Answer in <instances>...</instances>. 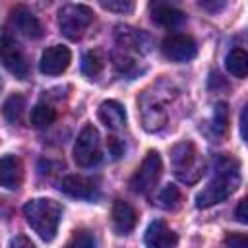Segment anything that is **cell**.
Returning <instances> with one entry per match:
<instances>
[{"label": "cell", "mask_w": 248, "mask_h": 248, "mask_svg": "<svg viewBox=\"0 0 248 248\" xmlns=\"http://www.w3.org/2000/svg\"><path fill=\"white\" fill-rule=\"evenodd\" d=\"M95 14L89 6L85 4H66L64 8H60L58 12V25L64 37H68L70 41H78L81 39V35L85 33V29L93 23Z\"/></svg>", "instance_id": "277c9868"}, {"label": "cell", "mask_w": 248, "mask_h": 248, "mask_svg": "<svg viewBox=\"0 0 248 248\" xmlns=\"http://www.w3.org/2000/svg\"><path fill=\"white\" fill-rule=\"evenodd\" d=\"M149 10H151V19L163 27H176L186 19L184 12H180L178 8L165 4V2H153L149 6Z\"/></svg>", "instance_id": "9a60e30c"}, {"label": "cell", "mask_w": 248, "mask_h": 248, "mask_svg": "<svg viewBox=\"0 0 248 248\" xmlns=\"http://www.w3.org/2000/svg\"><path fill=\"white\" fill-rule=\"evenodd\" d=\"M23 217L27 225L39 234V238H43L45 242H50L58 232L62 207L54 200L33 198L23 205Z\"/></svg>", "instance_id": "7a4b0ae2"}, {"label": "cell", "mask_w": 248, "mask_h": 248, "mask_svg": "<svg viewBox=\"0 0 248 248\" xmlns=\"http://www.w3.org/2000/svg\"><path fill=\"white\" fill-rule=\"evenodd\" d=\"M240 136H242V140L248 143V105L242 108V112H240Z\"/></svg>", "instance_id": "83f0119b"}, {"label": "cell", "mask_w": 248, "mask_h": 248, "mask_svg": "<svg viewBox=\"0 0 248 248\" xmlns=\"http://www.w3.org/2000/svg\"><path fill=\"white\" fill-rule=\"evenodd\" d=\"M225 66H227L229 74H232L234 78H246L248 76V52L242 48L229 50V54L225 58Z\"/></svg>", "instance_id": "e0dca14e"}, {"label": "cell", "mask_w": 248, "mask_h": 248, "mask_svg": "<svg viewBox=\"0 0 248 248\" xmlns=\"http://www.w3.org/2000/svg\"><path fill=\"white\" fill-rule=\"evenodd\" d=\"M72 62V52L64 45H52L43 50L41 60H39V70L46 76H58L66 72V68Z\"/></svg>", "instance_id": "ba28073f"}, {"label": "cell", "mask_w": 248, "mask_h": 248, "mask_svg": "<svg viewBox=\"0 0 248 248\" xmlns=\"http://www.w3.org/2000/svg\"><path fill=\"white\" fill-rule=\"evenodd\" d=\"M143 242L147 248H176L178 244V236L176 232L161 219H155L149 223Z\"/></svg>", "instance_id": "30bf717a"}, {"label": "cell", "mask_w": 248, "mask_h": 248, "mask_svg": "<svg viewBox=\"0 0 248 248\" xmlns=\"http://www.w3.org/2000/svg\"><path fill=\"white\" fill-rule=\"evenodd\" d=\"M56 120V110L45 103H39L31 110V124L35 128H46Z\"/></svg>", "instance_id": "d6986e66"}, {"label": "cell", "mask_w": 248, "mask_h": 248, "mask_svg": "<svg viewBox=\"0 0 248 248\" xmlns=\"http://www.w3.org/2000/svg\"><path fill=\"white\" fill-rule=\"evenodd\" d=\"M60 190L72 198H78V200H89L95 196V182L91 178H85V176H79V174H70L66 178H62L60 182Z\"/></svg>", "instance_id": "5bb4252c"}, {"label": "cell", "mask_w": 248, "mask_h": 248, "mask_svg": "<svg viewBox=\"0 0 248 248\" xmlns=\"http://www.w3.org/2000/svg\"><path fill=\"white\" fill-rule=\"evenodd\" d=\"M161 50L172 62H188L198 54V45L186 33H172L163 39Z\"/></svg>", "instance_id": "52a82bcc"}, {"label": "cell", "mask_w": 248, "mask_h": 248, "mask_svg": "<svg viewBox=\"0 0 248 248\" xmlns=\"http://www.w3.org/2000/svg\"><path fill=\"white\" fill-rule=\"evenodd\" d=\"M225 244L227 248H248V234H229Z\"/></svg>", "instance_id": "d4e9b609"}, {"label": "cell", "mask_w": 248, "mask_h": 248, "mask_svg": "<svg viewBox=\"0 0 248 248\" xmlns=\"http://www.w3.org/2000/svg\"><path fill=\"white\" fill-rule=\"evenodd\" d=\"M234 217H236V221L248 225V196L238 203V207H236V211H234Z\"/></svg>", "instance_id": "484cf974"}, {"label": "cell", "mask_w": 248, "mask_h": 248, "mask_svg": "<svg viewBox=\"0 0 248 248\" xmlns=\"http://www.w3.org/2000/svg\"><path fill=\"white\" fill-rule=\"evenodd\" d=\"M97 116L110 130H118L126 124V110L118 101H103L99 105Z\"/></svg>", "instance_id": "2e32d148"}, {"label": "cell", "mask_w": 248, "mask_h": 248, "mask_svg": "<svg viewBox=\"0 0 248 248\" xmlns=\"http://www.w3.org/2000/svg\"><path fill=\"white\" fill-rule=\"evenodd\" d=\"M10 23H12V27L17 31V33H21V35H25V37H29V39H39V37H43V25H41V21L35 17V14L31 12V10H27L25 6H16L14 10H12V14H10Z\"/></svg>", "instance_id": "8fae6325"}, {"label": "cell", "mask_w": 248, "mask_h": 248, "mask_svg": "<svg viewBox=\"0 0 248 248\" xmlns=\"http://www.w3.org/2000/svg\"><path fill=\"white\" fill-rule=\"evenodd\" d=\"M170 163L178 180L194 184L205 172V159L192 141H180L170 149Z\"/></svg>", "instance_id": "3957f363"}, {"label": "cell", "mask_w": 248, "mask_h": 248, "mask_svg": "<svg viewBox=\"0 0 248 248\" xmlns=\"http://www.w3.org/2000/svg\"><path fill=\"white\" fill-rule=\"evenodd\" d=\"M23 108H25V99L21 95L14 93L4 101V118L10 124H17L23 116Z\"/></svg>", "instance_id": "ac0fdd59"}, {"label": "cell", "mask_w": 248, "mask_h": 248, "mask_svg": "<svg viewBox=\"0 0 248 248\" xmlns=\"http://www.w3.org/2000/svg\"><path fill=\"white\" fill-rule=\"evenodd\" d=\"M8 248H35V244H33L27 236L17 234V236H14V238L10 240V246H8Z\"/></svg>", "instance_id": "4316f807"}, {"label": "cell", "mask_w": 248, "mask_h": 248, "mask_svg": "<svg viewBox=\"0 0 248 248\" xmlns=\"http://www.w3.org/2000/svg\"><path fill=\"white\" fill-rule=\"evenodd\" d=\"M23 182V167L16 155H4L0 161V184L6 190H17Z\"/></svg>", "instance_id": "4fadbf2b"}, {"label": "cell", "mask_w": 248, "mask_h": 248, "mask_svg": "<svg viewBox=\"0 0 248 248\" xmlns=\"http://www.w3.org/2000/svg\"><path fill=\"white\" fill-rule=\"evenodd\" d=\"M101 6L108 12H120V14H128L134 10V2H124V0H108V2H101Z\"/></svg>", "instance_id": "cb8c5ba5"}, {"label": "cell", "mask_w": 248, "mask_h": 248, "mask_svg": "<svg viewBox=\"0 0 248 248\" xmlns=\"http://www.w3.org/2000/svg\"><path fill=\"white\" fill-rule=\"evenodd\" d=\"M229 128V108L225 103H217L213 110V130L217 136H223Z\"/></svg>", "instance_id": "44dd1931"}, {"label": "cell", "mask_w": 248, "mask_h": 248, "mask_svg": "<svg viewBox=\"0 0 248 248\" xmlns=\"http://www.w3.org/2000/svg\"><path fill=\"white\" fill-rule=\"evenodd\" d=\"M110 219H112V229L116 234H130L138 223V211L128 202L116 200L112 205Z\"/></svg>", "instance_id": "7c38bea8"}, {"label": "cell", "mask_w": 248, "mask_h": 248, "mask_svg": "<svg viewBox=\"0 0 248 248\" xmlns=\"http://www.w3.org/2000/svg\"><path fill=\"white\" fill-rule=\"evenodd\" d=\"M180 200H182V196H180L178 186L167 184V186L159 192V196H157V205L163 207V209L172 211V209H176V207L180 205Z\"/></svg>", "instance_id": "ffe728a7"}, {"label": "cell", "mask_w": 248, "mask_h": 248, "mask_svg": "<svg viewBox=\"0 0 248 248\" xmlns=\"http://www.w3.org/2000/svg\"><path fill=\"white\" fill-rule=\"evenodd\" d=\"M101 159H103V151H101L99 132L93 124H87L78 134V140L74 143V161L78 163V167L89 169L95 167Z\"/></svg>", "instance_id": "5b68a950"}, {"label": "cell", "mask_w": 248, "mask_h": 248, "mask_svg": "<svg viewBox=\"0 0 248 248\" xmlns=\"http://www.w3.org/2000/svg\"><path fill=\"white\" fill-rule=\"evenodd\" d=\"M240 184V165L234 157L221 155L215 159V169L211 180L196 196V207L205 209L215 203L225 202Z\"/></svg>", "instance_id": "6da1fadb"}, {"label": "cell", "mask_w": 248, "mask_h": 248, "mask_svg": "<svg viewBox=\"0 0 248 248\" xmlns=\"http://www.w3.org/2000/svg\"><path fill=\"white\" fill-rule=\"evenodd\" d=\"M161 172H163V161H161V155L157 151H149L145 155V159L141 161L140 169L134 172L132 180H130V188L138 194H149L159 178H161Z\"/></svg>", "instance_id": "8992f818"}, {"label": "cell", "mask_w": 248, "mask_h": 248, "mask_svg": "<svg viewBox=\"0 0 248 248\" xmlns=\"http://www.w3.org/2000/svg\"><path fill=\"white\" fill-rule=\"evenodd\" d=\"M103 68V58L99 52L95 50H89L85 56H83V62H81V72L85 76H97Z\"/></svg>", "instance_id": "7402d4cb"}, {"label": "cell", "mask_w": 248, "mask_h": 248, "mask_svg": "<svg viewBox=\"0 0 248 248\" xmlns=\"http://www.w3.org/2000/svg\"><path fill=\"white\" fill-rule=\"evenodd\" d=\"M2 62L10 74H14L19 79H25L29 76V64L25 54L19 50L17 43L10 39L8 35L2 37Z\"/></svg>", "instance_id": "9c48e42d"}, {"label": "cell", "mask_w": 248, "mask_h": 248, "mask_svg": "<svg viewBox=\"0 0 248 248\" xmlns=\"http://www.w3.org/2000/svg\"><path fill=\"white\" fill-rule=\"evenodd\" d=\"M64 248H95V238L89 231H76Z\"/></svg>", "instance_id": "603a6c76"}, {"label": "cell", "mask_w": 248, "mask_h": 248, "mask_svg": "<svg viewBox=\"0 0 248 248\" xmlns=\"http://www.w3.org/2000/svg\"><path fill=\"white\" fill-rule=\"evenodd\" d=\"M108 147H110V153L114 155V157H120L122 155V151H124V145L122 143H118V140L116 138H108Z\"/></svg>", "instance_id": "f1b7e54d"}]
</instances>
